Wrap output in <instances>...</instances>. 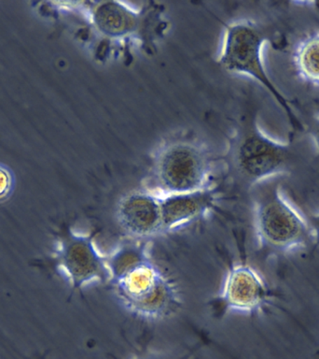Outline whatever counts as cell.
<instances>
[{
  "label": "cell",
  "instance_id": "cell-1",
  "mask_svg": "<svg viewBox=\"0 0 319 359\" xmlns=\"http://www.w3.org/2000/svg\"><path fill=\"white\" fill-rule=\"evenodd\" d=\"M115 296L132 316L146 321L169 318L181 307L176 283L153 259L148 241L130 240L106 255Z\"/></svg>",
  "mask_w": 319,
  "mask_h": 359
},
{
  "label": "cell",
  "instance_id": "cell-2",
  "mask_svg": "<svg viewBox=\"0 0 319 359\" xmlns=\"http://www.w3.org/2000/svg\"><path fill=\"white\" fill-rule=\"evenodd\" d=\"M88 21L90 29L100 39L97 53L105 60L111 53V45L137 44L146 53L153 55L157 45L170 29L165 7L150 2L136 8L119 1L78 3Z\"/></svg>",
  "mask_w": 319,
  "mask_h": 359
},
{
  "label": "cell",
  "instance_id": "cell-3",
  "mask_svg": "<svg viewBox=\"0 0 319 359\" xmlns=\"http://www.w3.org/2000/svg\"><path fill=\"white\" fill-rule=\"evenodd\" d=\"M214 165L211 151L198 137L175 135L153 151L147 188L160 196L204 189L212 185Z\"/></svg>",
  "mask_w": 319,
  "mask_h": 359
},
{
  "label": "cell",
  "instance_id": "cell-4",
  "mask_svg": "<svg viewBox=\"0 0 319 359\" xmlns=\"http://www.w3.org/2000/svg\"><path fill=\"white\" fill-rule=\"evenodd\" d=\"M269 41L270 35L267 28L253 20L240 19L227 22L224 24L218 63L227 72L246 76L264 87L284 111L292 128L302 130L301 120L265 69L263 50Z\"/></svg>",
  "mask_w": 319,
  "mask_h": 359
},
{
  "label": "cell",
  "instance_id": "cell-5",
  "mask_svg": "<svg viewBox=\"0 0 319 359\" xmlns=\"http://www.w3.org/2000/svg\"><path fill=\"white\" fill-rule=\"evenodd\" d=\"M227 163L235 175L255 187L285 173L290 167V143L279 142L260 128L254 115L241 119L229 137Z\"/></svg>",
  "mask_w": 319,
  "mask_h": 359
},
{
  "label": "cell",
  "instance_id": "cell-6",
  "mask_svg": "<svg viewBox=\"0 0 319 359\" xmlns=\"http://www.w3.org/2000/svg\"><path fill=\"white\" fill-rule=\"evenodd\" d=\"M255 234L262 248L292 252L312 241L307 219L282 192L279 187L263 190L253 207Z\"/></svg>",
  "mask_w": 319,
  "mask_h": 359
},
{
  "label": "cell",
  "instance_id": "cell-7",
  "mask_svg": "<svg viewBox=\"0 0 319 359\" xmlns=\"http://www.w3.org/2000/svg\"><path fill=\"white\" fill-rule=\"evenodd\" d=\"M53 263L72 291L109 280L106 255L98 248L95 233L76 231L64 226L58 233Z\"/></svg>",
  "mask_w": 319,
  "mask_h": 359
},
{
  "label": "cell",
  "instance_id": "cell-8",
  "mask_svg": "<svg viewBox=\"0 0 319 359\" xmlns=\"http://www.w3.org/2000/svg\"><path fill=\"white\" fill-rule=\"evenodd\" d=\"M269 297L270 291L259 272L248 264L236 263L227 271L212 308L218 316L251 314L259 311Z\"/></svg>",
  "mask_w": 319,
  "mask_h": 359
},
{
  "label": "cell",
  "instance_id": "cell-9",
  "mask_svg": "<svg viewBox=\"0 0 319 359\" xmlns=\"http://www.w3.org/2000/svg\"><path fill=\"white\" fill-rule=\"evenodd\" d=\"M115 219L131 240L148 241L162 235L161 196L147 187L130 191L118 201Z\"/></svg>",
  "mask_w": 319,
  "mask_h": 359
},
{
  "label": "cell",
  "instance_id": "cell-10",
  "mask_svg": "<svg viewBox=\"0 0 319 359\" xmlns=\"http://www.w3.org/2000/svg\"><path fill=\"white\" fill-rule=\"evenodd\" d=\"M217 188L161 196L162 234L173 232L198 222L211 213L218 202Z\"/></svg>",
  "mask_w": 319,
  "mask_h": 359
},
{
  "label": "cell",
  "instance_id": "cell-11",
  "mask_svg": "<svg viewBox=\"0 0 319 359\" xmlns=\"http://www.w3.org/2000/svg\"><path fill=\"white\" fill-rule=\"evenodd\" d=\"M292 60L299 80L319 87V30L308 34L296 44Z\"/></svg>",
  "mask_w": 319,
  "mask_h": 359
},
{
  "label": "cell",
  "instance_id": "cell-12",
  "mask_svg": "<svg viewBox=\"0 0 319 359\" xmlns=\"http://www.w3.org/2000/svg\"><path fill=\"white\" fill-rule=\"evenodd\" d=\"M15 188V176L8 165L0 163V202L8 201Z\"/></svg>",
  "mask_w": 319,
  "mask_h": 359
},
{
  "label": "cell",
  "instance_id": "cell-13",
  "mask_svg": "<svg viewBox=\"0 0 319 359\" xmlns=\"http://www.w3.org/2000/svg\"><path fill=\"white\" fill-rule=\"evenodd\" d=\"M201 344L203 342H198L194 346L190 348L187 352H185L183 355H150L142 356V358L136 359H195L196 355L201 349Z\"/></svg>",
  "mask_w": 319,
  "mask_h": 359
},
{
  "label": "cell",
  "instance_id": "cell-14",
  "mask_svg": "<svg viewBox=\"0 0 319 359\" xmlns=\"http://www.w3.org/2000/svg\"><path fill=\"white\" fill-rule=\"evenodd\" d=\"M307 222L309 224L312 241L316 246L319 247V212L308 216Z\"/></svg>",
  "mask_w": 319,
  "mask_h": 359
},
{
  "label": "cell",
  "instance_id": "cell-15",
  "mask_svg": "<svg viewBox=\"0 0 319 359\" xmlns=\"http://www.w3.org/2000/svg\"><path fill=\"white\" fill-rule=\"evenodd\" d=\"M311 136L313 137V143H315L316 150L319 154V114L316 115L315 123L311 131Z\"/></svg>",
  "mask_w": 319,
  "mask_h": 359
}]
</instances>
